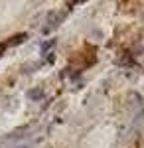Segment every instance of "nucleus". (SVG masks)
Wrapping results in <instances>:
<instances>
[{
	"instance_id": "3",
	"label": "nucleus",
	"mask_w": 144,
	"mask_h": 148,
	"mask_svg": "<svg viewBox=\"0 0 144 148\" xmlns=\"http://www.w3.org/2000/svg\"><path fill=\"white\" fill-rule=\"evenodd\" d=\"M42 95H44V91H42V89H36V91H30V93H28V97H30V99H42Z\"/></svg>"
},
{
	"instance_id": "2",
	"label": "nucleus",
	"mask_w": 144,
	"mask_h": 148,
	"mask_svg": "<svg viewBox=\"0 0 144 148\" xmlns=\"http://www.w3.org/2000/svg\"><path fill=\"white\" fill-rule=\"evenodd\" d=\"M26 38H28V36L24 34V32H22V34H16V36H12L10 40L6 42V46H18V44H22Z\"/></svg>"
},
{
	"instance_id": "1",
	"label": "nucleus",
	"mask_w": 144,
	"mask_h": 148,
	"mask_svg": "<svg viewBox=\"0 0 144 148\" xmlns=\"http://www.w3.org/2000/svg\"><path fill=\"white\" fill-rule=\"evenodd\" d=\"M65 20V10H53L47 14V28H45V32L49 30V28H57L59 24Z\"/></svg>"
},
{
	"instance_id": "4",
	"label": "nucleus",
	"mask_w": 144,
	"mask_h": 148,
	"mask_svg": "<svg viewBox=\"0 0 144 148\" xmlns=\"http://www.w3.org/2000/svg\"><path fill=\"white\" fill-rule=\"evenodd\" d=\"M6 47H8V46H6V44H0V56L4 53V49H6Z\"/></svg>"
}]
</instances>
